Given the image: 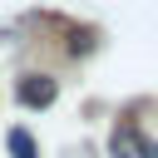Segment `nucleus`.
<instances>
[{
	"label": "nucleus",
	"mask_w": 158,
	"mask_h": 158,
	"mask_svg": "<svg viewBox=\"0 0 158 158\" xmlns=\"http://www.w3.org/2000/svg\"><path fill=\"white\" fill-rule=\"evenodd\" d=\"M109 158H158V143L148 133H138L133 123H114L109 128Z\"/></svg>",
	"instance_id": "1"
},
{
	"label": "nucleus",
	"mask_w": 158,
	"mask_h": 158,
	"mask_svg": "<svg viewBox=\"0 0 158 158\" xmlns=\"http://www.w3.org/2000/svg\"><path fill=\"white\" fill-rule=\"evenodd\" d=\"M15 99H20L25 109H49V104L59 99V79H49V74H20Z\"/></svg>",
	"instance_id": "2"
},
{
	"label": "nucleus",
	"mask_w": 158,
	"mask_h": 158,
	"mask_svg": "<svg viewBox=\"0 0 158 158\" xmlns=\"http://www.w3.org/2000/svg\"><path fill=\"white\" fill-rule=\"evenodd\" d=\"M5 143H10V158H40V143H35L30 128H10Z\"/></svg>",
	"instance_id": "3"
}]
</instances>
